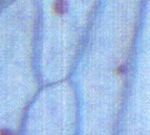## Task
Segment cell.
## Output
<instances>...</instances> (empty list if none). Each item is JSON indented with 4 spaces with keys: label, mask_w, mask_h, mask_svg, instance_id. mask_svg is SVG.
<instances>
[{
    "label": "cell",
    "mask_w": 150,
    "mask_h": 135,
    "mask_svg": "<svg viewBox=\"0 0 150 135\" xmlns=\"http://www.w3.org/2000/svg\"><path fill=\"white\" fill-rule=\"evenodd\" d=\"M51 11L54 15H62L67 11V3L64 1L54 2L51 5Z\"/></svg>",
    "instance_id": "6da1fadb"
},
{
    "label": "cell",
    "mask_w": 150,
    "mask_h": 135,
    "mask_svg": "<svg viewBox=\"0 0 150 135\" xmlns=\"http://www.w3.org/2000/svg\"><path fill=\"white\" fill-rule=\"evenodd\" d=\"M124 70H125V67L124 66H122V65H120V66H119L116 69H115V74L116 75H121V74H123L124 73Z\"/></svg>",
    "instance_id": "7a4b0ae2"
},
{
    "label": "cell",
    "mask_w": 150,
    "mask_h": 135,
    "mask_svg": "<svg viewBox=\"0 0 150 135\" xmlns=\"http://www.w3.org/2000/svg\"><path fill=\"white\" fill-rule=\"evenodd\" d=\"M0 135H11V132L7 129H0Z\"/></svg>",
    "instance_id": "3957f363"
}]
</instances>
